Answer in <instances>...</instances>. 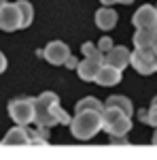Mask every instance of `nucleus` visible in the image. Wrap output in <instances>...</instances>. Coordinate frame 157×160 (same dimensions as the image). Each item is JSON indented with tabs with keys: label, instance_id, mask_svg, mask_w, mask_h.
Segmentation results:
<instances>
[{
	"label": "nucleus",
	"instance_id": "nucleus-1",
	"mask_svg": "<svg viewBox=\"0 0 157 160\" xmlns=\"http://www.w3.org/2000/svg\"><path fill=\"white\" fill-rule=\"evenodd\" d=\"M102 111H79L74 113L72 122H70V132L74 139L89 141L102 130Z\"/></svg>",
	"mask_w": 157,
	"mask_h": 160
},
{
	"label": "nucleus",
	"instance_id": "nucleus-2",
	"mask_svg": "<svg viewBox=\"0 0 157 160\" xmlns=\"http://www.w3.org/2000/svg\"><path fill=\"white\" fill-rule=\"evenodd\" d=\"M102 122H104V130L110 135H127L132 130V118L125 115L123 111L115 109V107H104L102 111Z\"/></svg>",
	"mask_w": 157,
	"mask_h": 160
},
{
	"label": "nucleus",
	"instance_id": "nucleus-3",
	"mask_svg": "<svg viewBox=\"0 0 157 160\" xmlns=\"http://www.w3.org/2000/svg\"><path fill=\"white\" fill-rule=\"evenodd\" d=\"M9 115L15 124L19 126H30L34 124V115H36V102L34 98H13L9 102Z\"/></svg>",
	"mask_w": 157,
	"mask_h": 160
},
{
	"label": "nucleus",
	"instance_id": "nucleus-4",
	"mask_svg": "<svg viewBox=\"0 0 157 160\" xmlns=\"http://www.w3.org/2000/svg\"><path fill=\"white\" fill-rule=\"evenodd\" d=\"M130 66L138 75H153L157 71V51L155 47H136L132 51Z\"/></svg>",
	"mask_w": 157,
	"mask_h": 160
},
{
	"label": "nucleus",
	"instance_id": "nucleus-5",
	"mask_svg": "<svg viewBox=\"0 0 157 160\" xmlns=\"http://www.w3.org/2000/svg\"><path fill=\"white\" fill-rule=\"evenodd\" d=\"M21 28V13H19V7L17 2L11 4L7 2L2 9H0V30L4 32H15Z\"/></svg>",
	"mask_w": 157,
	"mask_h": 160
},
{
	"label": "nucleus",
	"instance_id": "nucleus-6",
	"mask_svg": "<svg viewBox=\"0 0 157 160\" xmlns=\"http://www.w3.org/2000/svg\"><path fill=\"white\" fill-rule=\"evenodd\" d=\"M43 56H45V60H47L49 64L62 66V64H66V60H68L72 53H70V47H68L64 41H51L47 47L43 49Z\"/></svg>",
	"mask_w": 157,
	"mask_h": 160
},
{
	"label": "nucleus",
	"instance_id": "nucleus-7",
	"mask_svg": "<svg viewBox=\"0 0 157 160\" xmlns=\"http://www.w3.org/2000/svg\"><path fill=\"white\" fill-rule=\"evenodd\" d=\"M132 24L136 28H153L157 24V7H153V4L138 7V11L132 15Z\"/></svg>",
	"mask_w": 157,
	"mask_h": 160
},
{
	"label": "nucleus",
	"instance_id": "nucleus-8",
	"mask_svg": "<svg viewBox=\"0 0 157 160\" xmlns=\"http://www.w3.org/2000/svg\"><path fill=\"white\" fill-rule=\"evenodd\" d=\"M130 60H132V51L127 49V47H123V45H115L109 53H104V64H110V66H117V68H125V66H130Z\"/></svg>",
	"mask_w": 157,
	"mask_h": 160
},
{
	"label": "nucleus",
	"instance_id": "nucleus-9",
	"mask_svg": "<svg viewBox=\"0 0 157 160\" xmlns=\"http://www.w3.org/2000/svg\"><path fill=\"white\" fill-rule=\"evenodd\" d=\"M121 77H123L121 68L110 66V64H102V68H100V73L96 77V83H100V86H104V88H113L121 81Z\"/></svg>",
	"mask_w": 157,
	"mask_h": 160
},
{
	"label": "nucleus",
	"instance_id": "nucleus-10",
	"mask_svg": "<svg viewBox=\"0 0 157 160\" xmlns=\"http://www.w3.org/2000/svg\"><path fill=\"white\" fill-rule=\"evenodd\" d=\"M102 60H94V58H85V60L79 62V66H76V73L79 77L83 79V81H96L98 73H100V68H102Z\"/></svg>",
	"mask_w": 157,
	"mask_h": 160
},
{
	"label": "nucleus",
	"instance_id": "nucleus-11",
	"mask_svg": "<svg viewBox=\"0 0 157 160\" xmlns=\"http://www.w3.org/2000/svg\"><path fill=\"white\" fill-rule=\"evenodd\" d=\"M117 19H119V15H117L115 9H110V7H102V9L96 11V26L100 30H104V32L113 30L117 26Z\"/></svg>",
	"mask_w": 157,
	"mask_h": 160
},
{
	"label": "nucleus",
	"instance_id": "nucleus-12",
	"mask_svg": "<svg viewBox=\"0 0 157 160\" xmlns=\"http://www.w3.org/2000/svg\"><path fill=\"white\" fill-rule=\"evenodd\" d=\"M30 143V132H28V126H15L11 128L4 139H2V145H28Z\"/></svg>",
	"mask_w": 157,
	"mask_h": 160
},
{
	"label": "nucleus",
	"instance_id": "nucleus-13",
	"mask_svg": "<svg viewBox=\"0 0 157 160\" xmlns=\"http://www.w3.org/2000/svg\"><path fill=\"white\" fill-rule=\"evenodd\" d=\"M132 41L136 47H153L157 41L155 28H136V34H134Z\"/></svg>",
	"mask_w": 157,
	"mask_h": 160
},
{
	"label": "nucleus",
	"instance_id": "nucleus-14",
	"mask_svg": "<svg viewBox=\"0 0 157 160\" xmlns=\"http://www.w3.org/2000/svg\"><path fill=\"white\" fill-rule=\"evenodd\" d=\"M106 107H115V109L123 111V113H125V115H130V118L134 115V105H132V100L127 98V96L113 94V96H109V100H106Z\"/></svg>",
	"mask_w": 157,
	"mask_h": 160
},
{
	"label": "nucleus",
	"instance_id": "nucleus-15",
	"mask_svg": "<svg viewBox=\"0 0 157 160\" xmlns=\"http://www.w3.org/2000/svg\"><path fill=\"white\" fill-rule=\"evenodd\" d=\"M104 107H106V105H102L98 98L87 96V98H81L74 105V113H79V111H104Z\"/></svg>",
	"mask_w": 157,
	"mask_h": 160
},
{
	"label": "nucleus",
	"instance_id": "nucleus-16",
	"mask_svg": "<svg viewBox=\"0 0 157 160\" xmlns=\"http://www.w3.org/2000/svg\"><path fill=\"white\" fill-rule=\"evenodd\" d=\"M36 109H53L55 105H60V96L55 92H43L38 98H34Z\"/></svg>",
	"mask_w": 157,
	"mask_h": 160
},
{
	"label": "nucleus",
	"instance_id": "nucleus-17",
	"mask_svg": "<svg viewBox=\"0 0 157 160\" xmlns=\"http://www.w3.org/2000/svg\"><path fill=\"white\" fill-rule=\"evenodd\" d=\"M28 132H30V143L45 145V143L49 141V128H47V126H40V124H36L34 128H28Z\"/></svg>",
	"mask_w": 157,
	"mask_h": 160
},
{
	"label": "nucleus",
	"instance_id": "nucleus-18",
	"mask_svg": "<svg viewBox=\"0 0 157 160\" xmlns=\"http://www.w3.org/2000/svg\"><path fill=\"white\" fill-rule=\"evenodd\" d=\"M17 7H19V13H21V28H28L34 19V9H32L30 0H19Z\"/></svg>",
	"mask_w": 157,
	"mask_h": 160
},
{
	"label": "nucleus",
	"instance_id": "nucleus-19",
	"mask_svg": "<svg viewBox=\"0 0 157 160\" xmlns=\"http://www.w3.org/2000/svg\"><path fill=\"white\" fill-rule=\"evenodd\" d=\"M81 51H83L85 58H94V60H102L104 62V53H102L100 47L94 45V43H83V45H81Z\"/></svg>",
	"mask_w": 157,
	"mask_h": 160
},
{
	"label": "nucleus",
	"instance_id": "nucleus-20",
	"mask_svg": "<svg viewBox=\"0 0 157 160\" xmlns=\"http://www.w3.org/2000/svg\"><path fill=\"white\" fill-rule=\"evenodd\" d=\"M138 118H140L142 122L151 124V126H157V105L151 102V107H149V109H142L138 113Z\"/></svg>",
	"mask_w": 157,
	"mask_h": 160
},
{
	"label": "nucleus",
	"instance_id": "nucleus-21",
	"mask_svg": "<svg viewBox=\"0 0 157 160\" xmlns=\"http://www.w3.org/2000/svg\"><path fill=\"white\" fill-rule=\"evenodd\" d=\"M98 47H100V51L102 53H109L115 45H113V38H109V37H102L100 41H98Z\"/></svg>",
	"mask_w": 157,
	"mask_h": 160
},
{
	"label": "nucleus",
	"instance_id": "nucleus-22",
	"mask_svg": "<svg viewBox=\"0 0 157 160\" xmlns=\"http://www.w3.org/2000/svg\"><path fill=\"white\" fill-rule=\"evenodd\" d=\"M64 66H66V68H76V66H79V62H76V58H74V56H70V58L66 60V64H64Z\"/></svg>",
	"mask_w": 157,
	"mask_h": 160
},
{
	"label": "nucleus",
	"instance_id": "nucleus-23",
	"mask_svg": "<svg viewBox=\"0 0 157 160\" xmlns=\"http://www.w3.org/2000/svg\"><path fill=\"white\" fill-rule=\"evenodd\" d=\"M4 71H7V56L0 51V75L4 73Z\"/></svg>",
	"mask_w": 157,
	"mask_h": 160
},
{
	"label": "nucleus",
	"instance_id": "nucleus-24",
	"mask_svg": "<svg viewBox=\"0 0 157 160\" xmlns=\"http://www.w3.org/2000/svg\"><path fill=\"white\" fill-rule=\"evenodd\" d=\"M100 2H102V4H104V7H110V4H117V2H119V0H100Z\"/></svg>",
	"mask_w": 157,
	"mask_h": 160
},
{
	"label": "nucleus",
	"instance_id": "nucleus-25",
	"mask_svg": "<svg viewBox=\"0 0 157 160\" xmlns=\"http://www.w3.org/2000/svg\"><path fill=\"white\" fill-rule=\"evenodd\" d=\"M119 2H121V4H132L134 0H119Z\"/></svg>",
	"mask_w": 157,
	"mask_h": 160
},
{
	"label": "nucleus",
	"instance_id": "nucleus-26",
	"mask_svg": "<svg viewBox=\"0 0 157 160\" xmlns=\"http://www.w3.org/2000/svg\"><path fill=\"white\" fill-rule=\"evenodd\" d=\"M153 143H155V145H157V130H155V132H153Z\"/></svg>",
	"mask_w": 157,
	"mask_h": 160
},
{
	"label": "nucleus",
	"instance_id": "nucleus-27",
	"mask_svg": "<svg viewBox=\"0 0 157 160\" xmlns=\"http://www.w3.org/2000/svg\"><path fill=\"white\" fill-rule=\"evenodd\" d=\"M7 2H9V0H0V9H2V7H4Z\"/></svg>",
	"mask_w": 157,
	"mask_h": 160
},
{
	"label": "nucleus",
	"instance_id": "nucleus-28",
	"mask_svg": "<svg viewBox=\"0 0 157 160\" xmlns=\"http://www.w3.org/2000/svg\"><path fill=\"white\" fill-rule=\"evenodd\" d=\"M151 102H155V105H157V96H155V98H153V100H151Z\"/></svg>",
	"mask_w": 157,
	"mask_h": 160
},
{
	"label": "nucleus",
	"instance_id": "nucleus-29",
	"mask_svg": "<svg viewBox=\"0 0 157 160\" xmlns=\"http://www.w3.org/2000/svg\"><path fill=\"white\" fill-rule=\"evenodd\" d=\"M153 47H155V51H157V41H155V45H153Z\"/></svg>",
	"mask_w": 157,
	"mask_h": 160
}]
</instances>
